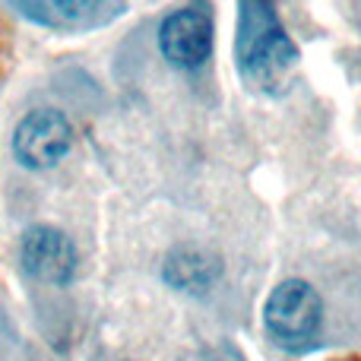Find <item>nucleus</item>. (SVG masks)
I'll return each instance as SVG.
<instances>
[{"instance_id": "3", "label": "nucleus", "mask_w": 361, "mask_h": 361, "mask_svg": "<svg viewBox=\"0 0 361 361\" xmlns=\"http://www.w3.org/2000/svg\"><path fill=\"white\" fill-rule=\"evenodd\" d=\"M73 149V127L57 108H35L13 130V159L29 171H48Z\"/></svg>"}, {"instance_id": "1", "label": "nucleus", "mask_w": 361, "mask_h": 361, "mask_svg": "<svg viewBox=\"0 0 361 361\" xmlns=\"http://www.w3.org/2000/svg\"><path fill=\"white\" fill-rule=\"evenodd\" d=\"M238 67L257 86H273L298 63V48L273 13V0H238Z\"/></svg>"}, {"instance_id": "7", "label": "nucleus", "mask_w": 361, "mask_h": 361, "mask_svg": "<svg viewBox=\"0 0 361 361\" xmlns=\"http://www.w3.org/2000/svg\"><path fill=\"white\" fill-rule=\"evenodd\" d=\"M54 6L67 19H82V16H89V13L99 10L102 0H54Z\"/></svg>"}, {"instance_id": "5", "label": "nucleus", "mask_w": 361, "mask_h": 361, "mask_svg": "<svg viewBox=\"0 0 361 361\" xmlns=\"http://www.w3.org/2000/svg\"><path fill=\"white\" fill-rule=\"evenodd\" d=\"M159 48L171 67L193 70L212 54V19L206 10L184 6L165 16L159 29Z\"/></svg>"}, {"instance_id": "2", "label": "nucleus", "mask_w": 361, "mask_h": 361, "mask_svg": "<svg viewBox=\"0 0 361 361\" xmlns=\"http://www.w3.org/2000/svg\"><path fill=\"white\" fill-rule=\"evenodd\" d=\"M324 305L305 279H286L273 288L263 307V324L279 345H301L317 336Z\"/></svg>"}, {"instance_id": "4", "label": "nucleus", "mask_w": 361, "mask_h": 361, "mask_svg": "<svg viewBox=\"0 0 361 361\" xmlns=\"http://www.w3.org/2000/svg\"><path fill=\"white\" fill-rule=\"evenodd\" d=\"M19 260L25 273L48 286H67L76 276V247L54 225H32L19 241Z\"/></svg>"}, {"instance_id": "6", "label": "nucleus", "mask_w": 361, "mask_h": 361, "mask_svg": "<svg viewBox=\"0 0 361 361\" xmlns=\"http://www.w3.org/2000/svg\"><path fill=\"white\" fill-rule=\"evenodd\" d=\"M165 282L178 292H190V295H203L206 288L216 279V267L206 254L193 247H178L165 257V269H162Z\"/></svg>"}]
</instances>
